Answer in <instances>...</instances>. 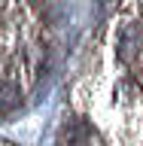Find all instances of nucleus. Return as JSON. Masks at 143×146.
I'll return each instance as SVG.
<instances>
[{
  "label": "nucleus",
  "mask_w": 143,
  "mask_h": 146,
  "mask_svg": "<svg viewBox=\"0 0 143 146\" xmlns=\"http://www.w3.org/2000/svg\"><path fill=\"white\" fill-rule=\"evenodd\" d=\"M15 107H18V88L12 82H0V113H9Z\"/></svg>",
  "instance_id": "nucleus-1"
},
{
  "label": "nucleus",
  "mask_w": 143,
  "mask_h": 146,
  "mask_svg": "<svg viewBox=\"0 0 143 146\" xmlns=\"http://www.w3.org/2000/svg\"><path fill=\"white\" fill-rule=\"evenodd\" d=\"M134 36H137V27H125L122 31V43H119V58L128 61L131 52H134Z\"/></svg>",
  "instance_id": "nucleus-2"
}]
</instances>
